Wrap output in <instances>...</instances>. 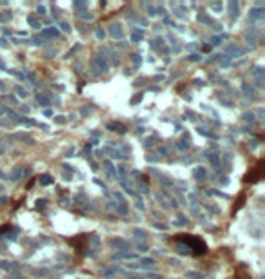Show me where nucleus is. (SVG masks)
<instances>
[{"label":"nucleus","instance_id":"nucleus-1","mask_svg":"<svg viewBox=\"0 0 265 279\" xmlns=\"http://www.w3.org/2000/svg\"><path fill=\"white\" fill-rule=\"evenodd\" d=\"M178 241L187 243L185 247H189V252H193L194 256H202L207 252V245L203 243L200 237H193V236H180Z\"/></svg>","mask_w":265,"mask_h":279},{"label":"nucleus","instance_id":"nucleus-2","mask_svg":"<svg viewBox=\"0 0 265 279\" xmlns=\"http://www.w3.org/2000/svg\"><path fill=\"white\" fill-rule=\"evenodd\" d=\"M262 171H263V160L258 161V165L253 169V171H249V174L243 178V181L245 183H256L258 180H260V176H262Z\"/></svg>","mask_w":265,"mask_h":279},{"label":"nucleus","instance_id":"nucleus-3","mask_svg":"<svg viewBox=\"0 0 265 279\" xmlns=\"http://www.w3.org/2000/svg\"><path fill=\"white\" fill-rule=\"evenodd\" d=\"M93 71H94V74H102V73H105V71H107V64H105V60H104V58H100V56H94V58H93Z\"/></svg>","mask_w":265,"mask_h":279},{"label":"nucleus","instance_id":"nucleus-4","mask_svg":"<svg viewBox=\"0 0 265 279\" xmlns=\"http://www.w3.org/2000/svg\"><path fill=\"white\" fill-rule=\"evenodd\" d=\"M245 268H247L245 265H242V267H240V268L236 270V279H251V276L247 274V272H243Z\"/></svg>","mask_w":265,"mask_h":279},{"label":"nucleus","instance_id":"nucleus-5","mask_svg":"<svg viewBox=\"0 0 265 279\" xmlns=\"http://www.w3.org/2000/svg\"><path fill=\"white\" fill-rule=\"evenodd\" d=\"M107 129H111V131H114V132H120V134L125 132V125H122V123H109Z\"/></svg>","mask_w":265,"mask_h":279},{"label":"nucleus","instance_id":"nucleus-6","mask_svg":"<svg viewBox=\"0 0 265 279\" xmlns=\"http://www.w3.org/2000/svg\"><path fill=\"white\" fill-rule=\"evenodd\" d=\"M194 176H196V180H198V181H203V178H205V169H203V167H196L194 169Z\"/></svg>","mask_w":265,"mask_h":279},{"label":"nucleus","instance_id":"nucleus-7","mask_svg":"<svg viewBox=\"0 0 265 279\" xmlns=\"http://www.w3.org/2000/svg\"><path fill=\"white\" fill-rule=\"evenodd\" d=\"M131 38H133V42H140V40L144 38V31H142V29H134Z\"/></svg>","mask_w":265,"mask_h":279},{"label":"nucleus","instance_id":"nucleus-8","mask_svg":"<svg viewBox=\"0 0 265 279\" xmlns=\"http://www.w3.org/2000/svg\"><path fill=\"white\" fill-rule=\"evenodd\" d=\"M111 35H113L114 38L122 36V27H118V25H111Z\"/></svg>","mask_w":265,"mask_h":279},{"label":"nucleus","instance_id":"nucleus-9","mask_svg":"<svg viewBox=\"0 0 265 279\" xmlns=\"http://www.w3.org/2000/svg\"><path fill=\"white\" fill-rule=\"evenodd\" d=\"M40 183H42V185H51V183H53V176H49V174L42 176V178H40Z\"/></svg>","mask_w":265,"mask_h":279},{"label":"nucleus","instance_id":"nucleus-10","mask_svg":"<svg viewBox=\"0 0 265 279\" xmlns=\"http://www.w3.org/2000/svg\"><path fill=\"white\" fill-rule=\"evenodd\" d=\"M262 9H253L251 11V20H256V18H262Z\"/></svg>","mask_w":265,"mask_h":279},{"label":"nucleus","instance_id":"nucleus-11","mask_svg":"<svg viewBox=\"0 0 265 279\" xmlns=\"http://www.w3.org/2000/svg\"><path fill=\"white\" fill-rule=\"evenodd\" d=\"M229 9H231V15H233V18H236L238 15H236V13H238V5L234 4V2H231L229 4Z\"/></svg>","mask_w":265,"mask_h":279},{"label":"nucleus","instance_id":"nucleus-12","mask_svg":"<svg viewBox=\"0 0 265 279\" xmlns=\"http://www.w3.org/2000/svg\"><path fill=\"white\" fill-rule=\"evenodd\" d=\"M209 160H211V165H213V167H216V169H218V165H220V161H218V156H214V154H211V156H209Z\"/></svg>","mask_w":265,"mask_h":279},{"label":"nucleus","instance_id":"nucleus-13","mask_svg":"<svg viewBox=\"0 0 265 279\" xmlns=\"http://www.w3.org/2000/svg\"><path fill=\"white\" fill-rule=\"evenodd\" d=\"M28 22H29V24H31L33 27H36V29H38V27H40V24H38V20H36V18H33V16H29V18H28Z\"/></svg>","mask_w":265,"mask_h":279},{"label":"nucleus","instance_id":"nucleus-14","mask_svg":"<svg viewBox=\"0 0 265 279\" xmlns=\"http://www.w3.org/2000/svg\"><path fill=\"white\" fill-rule=\"evenodd\" d=\"M142 265H144V267H147V265H154V259H151V257H144V259H142Z\"/></svg>","mask_w":265,"mask_h":279},{"label":"nucleus","instance_id":"nucleus-15","mask_svg":"<svg viewBox=\"0 0 265 279\" xmlns=\"http://www.w3.org/2000/svg\"><path fill=\"white\" fill-rule=\"evenodd\" d=\"M45 35H49V36H56V35H58V31L55 29V27H49V29L45 31Z\"/></svg>","mask_w":265,"mask_h":279},{"label":"nucleus","instance_id":"nucleus-16","mask_svg":"<svg viewBox=\"0 0 265 279\" xmlns=\"http://www.w3.org/2000/svg\"><path fill=\"white\" fill-rule=\"evenodd\" d=\"M134 236H136L138 237V239H145V234H144V230H134Z\"/></svg>","mask_w":265,"mask_h":279},{"label":"nucleus","instance_id":"nucleus-17","mask_svg":"<svg viewBox=\"0 0 265 279\" xmlns=\"http://www.w3.org/2000/svg\"><path fill=\"white\" fill-rule=\"evenodd\" d=\"M176 250H178L180 254H189V250L185 248V245H178V247H176Z\"/></svg>","mask_w":265,"mask_h":279},{"label":"nucleus","instance_id":"nucleus-18","mask_svg":"<svg viewBox=\"0 0 265 279\" xmlns=\"http://www.w3.org/2000/svg\"><path fill=\"white\" fill-rule=\"evenodd\" d=\"M96 36H98L100 40L105 38V33H104V29H102V27H98V29H96Z\"/></svg>","mask_w":265,"mask_h":279},{"label":"nucleus","instance_id":"nucleus-19","mask_svg":"<svg viewBox=\"0 0 265 279\" xmlns=\"http://www.w3.org/2000/svg\"><path fill=\"white\" fill-rule=\"evenodd\" d=\"M20 172H22V169H20V167H18V169H15V172H13V176H11V178H13V180H17V178H20V176H22V174H20Z\"/></svg>","mask_w":265,"mask_h":279},{"label":"nucleus","instance_id":"nucleus-20","mask_svg":"<svg viewBox=\"0 0 265 279\" xmlns=\"http://www.w3.org/2000/svg\"><path fill=\"white\" fill-rule=\"evenodd\" d=\"M105 167H107V171H109V176H114V169H113V165L109 161H105Z\"/></svg>","mask_w":265,"mask_h":279},{"label":"nucleus","instance_id":"nucleus-21","mask_svg":"<svg viewBox=\"0 0 265 279\" xmlns=\"http://www.w3.org/2000/svg\"><path fill=\"white\" fill-rule=\"evenodd\" d=\"M191 279H202V274H198V272H191Z\"/></svg>","mask_w":265,"mask_h":279},{"label":"nucleus","instance_id":"nucleus-22","mask_svg":"<svg viewBox=\"0 0 265 279\" xmlns=\"http://www.w3.org/2000/svg\"><path fill=\"white\" fill-rule=\"evenodd\" d=\"M74 8H76V9H84L85 4H84V2H74Z\"/></svg>","mask_w":265,"mask_h":279},{"label":"nucleus","instance_id":"nucleus-23","mask_svg":"<svg viewBox=\"0 0 265 279\" xmlns=\"http://www.w3.org/2000/svg\"><path fill=\"white\" fill-rule=\"evenodd\" d=\"M245 120H247V121H254V118H253V112H247V114H245Z\"/></svg>","mask_w":265,"mask_h":279},{"label":"nucleus","instance_id":"nucleus-24","mask_svg":"<svg viewBox=\"0 0 265 279\" xmlns=\"http://www.w3.org/2000/svg\"><path fill=\"white\" fill-rule=\"evenodd\" d=\"M189 60H193V62H198L200 56H198V54H191V56H189Z\"/></svg>","mask_w":265,"mask_h":279},{"label":"nucleus","instance_id":"nucleus-25","mask_svg":"<svg viewBox=\"0 0 265 279\" xmlns=\"http://www.w3.org/2000/svg\"><path fill=\"white\" fill-rule=\"evenodd\" d=\"M133 62H134V64H136V65L140 64V56H138V54H136V56H133Z\"/></svg>","mask_w":265,"mask_h":279},{"label":"nucleus","instance_id":"nucleus-26","mask_svg":"<svg viewBox=\"0 0 265 279\" xmlns=\"http://www.w3.org/2000/svg\"><path fill=\"white\" fill-rule=\"evenodd\" d=\"M36 203H38V205H36V207H38V208H42V207H44V203H45V201H44V199H38V201H36Z\"/></svg>","mask_w":265,"mask_h":279},{"label":"nucleus","instance_id":"nucleus-27","mask_svg":"<svg viewBox=\"0 0 265 279\" xmlns=\"http://www.w3.org/2000/svg\"><path fill=\"white\" fill-rule=\"evenodd\" d=\"M17 94H20V96H25V91H24V89H17Z\"/></svg>","mask_w":265,"mask_h":279},{"label":"nucleus","instance_id":"nucleus-28","mask_svg":"<svg viewBox=\"0 0 265 279\" xmlns=\"http://www.w3.org/2000/svg\"><path fill=\"white\" fill-rule=\"evenodd\" d=\"M38 100H40V104H42V105H45V104H47V101H45V98H44V96H38Z\"/></svg>","mask_w":265,"mask_h":279},{"label":"nucleus","instance_id":"nucleus-29","mask_svg":"<svg viewBox=\"0 0 265 279\" xmlns=\"http://www.w3.org/2000/svg\"><path fill=\"white\" fill-rule=\"evenodd\" d=\"M213 9L218 11V9H222V5H220V4H213Z\"/></svg>","mask_w":265,"mask_h":279},{"label":"nucleus","instance_id":"nucleus-30","mask_svg":"<svg viewBox=\"0 0 265 279\" xmlns=\"http://www.w3.org/2000/svg\"><path fill=\"white\" fill-rule=\"evenodd\" d=\"M9 279H22V277H20V276H17V277H9Z\"/></svg>","mask_w":265,"mask_h":279}]
</instances>
